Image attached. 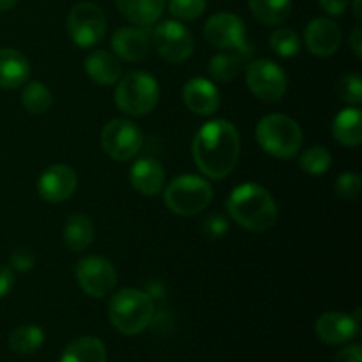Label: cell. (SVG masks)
I'll return each mask as SVG.
<instances>
[{
	"mask_svg": "<svg viewBox=\"0 0 362 362\" xmlns=\"http://www.w3.org/2000/svg\"><path fill=\"white\" fill-rule=\"evenodd\" d=\"M64 244L73 253H81L94 240V223L87 214H73L62 230Z\"/></svg>",
	"mask_w": 362,
	"mask_h": 362,
	"instance_id": "cell-24",
	"label": "cell"
},
{
	"mask_svg": "<svg viewBox=\"0 0 362 362\" xmlns=\"http://www.w3.org/2000/svg\"><path fill=\"white\" fill-rule=\"evenodd\" d=\"M159 101V85L152 74L136 71L119 80L115 88V105L131 117L151 113Z\"/></svg>",
	"mask_w": 362,
	"mask_h": 362,
	"instance_id": "cell-5",
	"label": "cell"
},
{
	"mask_svg": "<svg viewBox=\"0 0 362 362\" xmlns=\"http://www.w3.org/2000/svg\"><path fill=\"white\" fill-rule=\"evenodd\" d=\"M336 95L349 106H359L362 103V80L359 74H345L334 87Z\"/></svg>",
	"mask_w": 362,
	"mask_h": 362,
	"instance_id": "cell-31",
	"label": "cell"
},
{
	"mask_svg": "<svg viewBox=\"0 0 362 362\" xmlns=\"http://www.w3.org/2000/svg\"><path fill=\"white\" fill-rule=\"evenodd\" d=\"M334 362H362L361 345H349L336 356Z\"/></svg>",
	"mask_w": 362,
	"mask_h": 362,
	"instance_id": "cell-38",
	"label": "cell"
},
{
	"mask_svg": "<svg viewBox=\"0 0 362 362\" xmlns=\"http://www.w3.org/2000/svg\"><path fill=\"white\" fill-rule=\"evenodd\" d=\"M253 52L255 46L250 42L240 49H225V53H218L216 57H212L211 64H209V73L216 81L228 83L233 78L239 76L240 71L250 64Z\"/></svg>",
	"mask_w": 362,
	"mask_h": 362,
	"instance_id": "cell-18",
	"label": "cell"
},
{
	"mask_svg": "<svg viewBox=\"0 0 362 362\" xmlns=\"http://www.w3.org/2000/svg\"><path fill=\"white\" fill-rule=\"evenodd\" d=\"M315 332L318 339L327 345H345L352 341L359 332V320L346 313L329 311L318 318L315 324Z\"/></svg>",
	"mask_w": 362,
	"mask_h": 362,
	"instance_id": "cell-15",
	"label": "cell"
},
{
	"mask_svg": "<svg viewBox=\"0 0 362 362\" xmlns=\"http://www.w3.org/2000/svg\"><path fill=\"white\" fill-rule=\"evenodd\" d=\"M228 219L221 214H211L204 221V226H202V232H204L205 237L209 239H223V237L228 233Z\"/></svg>",
	"mask_w": 362,
	"mask_h": 362,
	"instance_id": "cell-34",
	"label": "cell"
},
{
	"mask_svg": "<svg viewBox=\"0 0 362 362\" xmlns=\"http://www.w3.org/2000/svg\"><path fill=\"white\" fill-rule=\"evenodd\" d=\"M85 71H87L88 78L94 83L103 85V87H110V85L117 83L120 80V62L115 55L108 52H92L85 60Z\"/></svg>",
	"mask_w": 362,
	"mask_h": 362,
	"instance_id": "cell-22",
	"label": "cell"
},
{
	"mask_svg": "<svg viewBox=\"0 0 362 362\" xmlns=\"http://www.w3.org/2000/svg\"><path fill=\"white\" fill-rule=\"evenodd\" d=\"M257 140L272 158L292 159L303 147V129L290 117L271 113L258 122Z\"/></svg>",
	"mask_w": 362,
	"mask_h": 362,
	"instance_id": "cell-4",
	"label": "cell"
},
{
	"mask_svg": "<svg viewBox=\"0 0 362 362\" xmlns=\"http://www.w3.org/2000/svg\"><path fill=\"white\" fill-rule=\"evenodd\" d=\"M60 362H106V346L99 338L81 336L64 349Z\"/></svg>",
	"mask_w": 362,
	"mask_h": 362,
	"instance_id": "cell-25",
	"label": "cell"
},
{
	"mask_svg": "<svg viewBox=\"0 0 362 362\" xmlns=\"http://www.w3.org/2000/svg\"><path fill=\"white\" fill-rule=\"evenodd\" d=\"M74 276L80 288L88 297L103 299L113 292L117 285V271L112 262L103 257L81 258L74 269Z\"/></svg>",
	"mask_w": 362,
	"mask_h": 362,
	"instance_id": "cell-11",
	"label": "cell"
},
{
	"mask_svg": "<svg viewBox=\"0 0 362 362\" xmlns=\"http://www.w3.org/2000/svg\"><path fill=\"white\" fill-rule=\"evenodd\" d=\"M112 48L119 59L127 62H140L147 57L151 39L136 27H122L112 35Z\"/></svg>",
	"mask_w": 362,
	"mask_h": 362,
	"instance_id": "cell-19",
	"label": "cell"
},
{
	"mask_svg": "<svg viewBox=\"0 0 362 362\" xmlns=\"http://www.w3.org/2000/svg\"><path fill=\"white\" fill-rule=\"evenodd\" d=\"M332 156L325 147H311L303 152L300 156V168L310 175H324L329 168H331Z\"/></svg>",
	"mask_w": 362,
	"mask_h": 362,
	"instance_id": "cell-30",
	"label": "cell"
},
{
	"mask_svg": "<svg viewBox=\"0 0 362 362\" xmlns=\"http://www.w3.org/2000/svg\"><path fill=\"white\" fill-rule=\"evenodd\" d=\"M7 343H9V349L18 356H32L45 343V332L37 325H18L11 331Z\"/></svg>",
	"mask_w": 362,
	"mask_h": 362,
	"instance_id": "cell-26",
	"label": "cell"
},
{
	"mask_svg": "<svg viewBox=\"0 0 362 362\" xmlns=\"http://www.w3.org/2000/svg\"><path fill=\"white\" fill-rule=\"evenodd\" d=\"M362 180L359 173L346 172L341 173L336 180V193L341 198H346V200H356L361 193Z\"/></svg>",
	"mask_w": 362,
	"mask_h": 362,
	"instance_id": "cell-33",
	"label": "cell"
},
{
	"mask_svg": "<svg viewBox=\"0 0 362 362\" xmlns=\"http://www.w3.org/2000/svg\"><path fill=\"white\" fill-rule=\"evenodd\" d=\"M30 64L27 57L13 48H0V88L21 87L28 80Z\"/></svg>",
	"mask_w": 362,
	"mask_h": 362,
	"instance_id": "cell-20",
	"label": "cell"
},
{
	"mask_svg": "<svg viewBox=\"0 0 362 362\" xmlns=\"http://www.w3.org/2000/svg\"><path fill=\"white\" fill-rule=\"evenodd\" d=\"M21 105L25 106L27 112L41 115V113L48 112L49 106L53 105L52 90L41 81H28L21 92Z\"/></svg>",
	"mask_w": 362,
	"mask_h": 362,
	"instance_id": "cell-28",
	"label": "cell"
},
{
	"mask_svg": "<svg viewBox=\"0 0 362 362\" xmlns=\"http://www.w3.org/2000/svg\"><path fill=\"white\" fill-rule=\"evenodd\" d=\"M341 28L331 18H315L304 32L306 48L315 57H331L341 46Z\"/></svg>",
	"mask_w": 362,
	"mask_h": 362,
	"instance_id": "cell-14",
	"label": "cell"
},
{
	"mask_svg": "<svg viewBox=\"0 0 362 362\" xmlns=\"http://www.w3.org/2000/svg\"><path fill=\"white\" fill-rule=\"evenodd\" d=\"M226 209L233 221L250 232H265L278 219V207L265 187L258 184H243L230 193Z\"/></svg>",
	"mask_w": 362,
	"mask_h": 362,
	"instance_id": "cell-2",
	"label": "cell"
},
{
	"mask_svg": "<svg viewBox=\"0 0 362 362\" xmlns=\"http://www.w3.org/2000/svg\"><path fill=\"white\" fill-rule=\"evenodd\" d=\"M269 45H271V49L279 57H285V59H290V57H296L297 53L300 52V39L297 35L296 30L292 28H276L271 34V39H269Z\"/></svg>",
	"mask_w": 362,
	"mask_h": 362,
	"instance_id": "cell-29",
	"label": "cell"
},
{
	"mask_svg": "<svg viewBox=\"0 0 362 362\" xmlns=\"http://www.w3.org/2000/svg\"><path fill=\"white\" fill-rule=\"evenodd\" d=\"M108 318L119 332L136 336L151 325L154 318V300L144 290L122 288L110 299Z\"/></svg>",
	"mask_w": 362,
	"mask_h": 362,
	"instance_id": "cell-3",
	"label": "cell"
},
{
	"mask_svg": "<svg viewBox=\"0 0 362 362\" xmlns=\"http://www.w3.org/2000/svg\"><path fill=\"white\" fill-rule=\"evenodd\" d=\"M101 145L105 154L115 161H129L144 147V134L131 120L113 119L103 127Z\"/></svg>",
	"mask_w": 362,
	"mask_h": 362,
	"instance_id": "cell-8",
	"label": "cell"
},
{
	"mask_svg": "<svg viewBox=\"0 0 362 362\" xmlns=\"http://www.w3.org/2000/svg\"><path fill=\"white\" fill-rule=\"evenodd\" d=\"M165 168L154 158H141L129 170L131 186L144 197H156L165 187Z\"/></svg>",
	"mask_w": 362,
	"mask_h": 362,
	"instance_id": "cell-16",
	"label": "cell"
},
{
	"mask_svg": "<svg viewBox=\"0 0 362 362\" xmlns=\"http://www.w3.org/2000/svg\"><path fill=\"white\" fill-rule=\"evenodd\" d=\"M67 30L80 48H92L106 34V18L101 7L92 2H80L69 11Z\"/></svg>",
	"mask_w": 362,
	"mask_h": 362,
	"instance_id": "cell-9",
	"label": "cell"
},
{
	"mask_svg": "<svg viewBox=\"0 0 362 362\" xmlns=\"http://www.w3.org/2000/svg\"><path fill=\"white\" fill-rule=\"evenodd\" d=\"M163 198L173 214L189 218L200 214L211 205L212 187L204 177L180 175L166 186Z\"/></svg>",
	"mask_w": 362,
	"mask_h": 362,
	"instance_id": "cell-6",
	"label": "cell"
},
{
	"mask_svg": "<svg viewBox=\"0 0 362 362\" xmlns=\"http://www.w3.org/2000/svg\"><path fill=\"white\" fill-rule=\"evenodd\" d=\"M332 134L343 147H359L362 141V112L359 106H350L336 115Z\"/></svg>",
	"mask_w": 362,
	"mask_h": 362,
	"instance_id": "cell-23",
	"label": "cell"
},
{
	"mask_svg": "<svg viewBox=\"0 0 362 362\" xmlns=\"http://www.w3.org/2000/svg\"><path fill=\"white\" fill-rule=\"evenodd\" d=\"M205 39L218 49H240L247 45L246 25L237 14L218 13L204 27Z\"/></svg>",
	"mask_w": 362,
	"mask_h": 362,
	"instance_id": "cell-12",
	"label": "cell"
},
{
	"mask_svg": "<svg viewBox=\"0 0 362 362\" xmlns=\"http://www.w3.org/2000/svg\"><path fill=\"white\" fill-rule=\"evenodd\" d=\"M14 285V272L13 269L7 267V265L0 264V299L6 297L7 293L13 290Z\"/></svg>",
	"mask_w": 362,
	"mask_h": 362,
	"instance_id": "cell-36",
	"label": "cell"
},
{
	"mask_svg": "<svg viewBox=\"0 0 362 362\" xmlns=\"http://www.w3.org/2000/svg\"><path fill=\"white\" fill-rule=\"evenodd\" d=\"M9 267L14 269L18 272H28L34 269L35 264V255L32 250H27V247H18L11 253L9 257Z\"/></svg>",
	"mask_w": 362,
	"mask_h": 362,
	"instance_id": "cell-35",
	"label": "cell"
},
{
	"mask_svg": "<svg viewBox=\"0 0 362 362\" xmlns=\"http://www.w3.org/2000/svg\"><path fill=\"white\" fill-rule=\"evenodd\" d=\"M18 0H0V13H6V11H11L14 6H16Z\"/></svg>",
	"mask_w": 362,
	"mask_h": 362,
	"instance_id": "cell-40",
	"label": "cell"
},
{
	"mask_svg": "<svg viewBox=\"0 0 362 362\" xmlns=\"http://www.w3.org/2000/svg\"><path fill=\"white\" fill-rule=\"evenodd\" d=\"M354 14H356L357 20H362V9H361V0H354Z\"/></svg>",
	"mask_w": 362,
	"mask_h": 362,
	"instance_id": "cell-41",
	"label": "cell"
},
{
	"mask_svg": "<svg viewBox=\"0 0 362 362\" xmlns=\"http://www.w3.org/2000/svg\"><path fill=\"white\" fill-rule=\"evenodd\" d=\"M253 16L264 25H281L292 14V0H247Z\"/></svg>",
	"mask_w": 362,
	"mask_h": 362,
	"instance_id": "cell-27",
	"label": "cell"
},
{
	"mask_svg": "<svg viewBox=\"0 0 362 362\" xmlns=\"http://www.w3.org/2000/svg\"><path fill=\"white\" fill-rule=\"evenodd\" d=\"M198 170L212 180L228 177L240 154V136L237 127L225 119L204 124L191 145Z\"/></svg>",
	"mask_w": 362,
	"mask_h": 362,
	"instance_id": "cell-1",
	"label": "cell"
},
{
	"mask_svg": "<svg viewBox=\"0 0 362 362\" xmlns=\"http://www.w3.org/2000/svg\"><path fill=\"white\" fill-rule=\"evenodd\" d=\"M244 69H246L247 88L260 101L276 103L286 94L288 78H286L285 71L272 60H253Z\"/></svg>",
	"mask_w": 362,
	"mask_h": 362,
	"instance_id": "cell-7",
	"label": "cell"
},
{
	"mask_svg": "<svg viewBox=\"0 0 362 362\" xmlns=\"http://www.w3.org/2000/svg\"><path fill=\"white\" fill-rule=\"evenodd\" d=\"M184 103L193 113L202 117L212 115L219 108V90L207 78H193L184 85Z\"/></svg>",
	"mask_w": 362,
	"mask_h": 362,
	"instance_id": "cell-17",
	"label": "cell"
},
{
	"mask_svg": "<svg viewBox=\"0 0 362 362\" xmlns=\"http://www.w3.org/2000/svg\"><path fill=\"white\" fill-rule=\"evenodd\" d=\"M207 0H168V9L177 20L193 21L204 14Z\"/></svg>",
	"mask_w": 362,
	"mask_h": 362,
	"instance_id": "cell-32",
	"label": "cell"
},
{
	"mask_svg": "<svg viewBox=\"0 0 362 362\" xmlns=\"http://www.w3.org/2000/svg\"><path fill=\"white\" fill-rule=\"evenodd\" d=\"M350 46H352V52L356 53V57L362 55V28L361 27L354 28L352 35H350Z\"/></svg>",
	"mask_w": 362,
	"mask_h": 362,
	"instance_id": "cell-39",
	"label": "cell"
},
{
	"mask_svg": "<svg viewBox=\"0 0 362 362\" xmlns=\"http://www.w3.org/2000/svg\"><path fill=\"white\" fill-rule=\"evenodd\" d=\"M117 9L127 21L140 27H151L161 20L165 0H115Z\"/></svg>",
	"mask_w": 362,
	"mask_h": 362,
	"instance_id": "cell-21",
	"label": "cell"
},
{
	"mask_svg": "<svg viewBox=\"0 0 362 362\" xmlns=\"http://www.w3.org/2000/svg\"><path fill=\"white\" fill-rule=\"evenodd\" d=\"M78 187V175L71 166L53 165L41 173L37 180V191L42 200L49 204H60L69 200Z\"/></svg>",
	"mask_w": 362,
	"mask_h": 362,
	"instance_id": "cell-13",
	"label": "cell"
},
{
	"mask_svg": "<svg viewBox=\"0 0 362 362\" xmlns=\"http://www.w3.org/2000/svg\"><path fill=\"white\" fill-rule=\"evenodd\" d=\"M152 42L156 52L173 64H180L189 59L194 48V39L189 28L175 20H165L156 25L152 32Z\"/></svg>",
	"mask_w": 362,
	"mask_h": 362,
	"instance_id": "cell-10",
	"label": "cell"
},
{
	"mask_svg": "<svg viewBox=\"0 0 362 362\" xmlns=\"http://www.w3.org/2000/svg\"><path fill=\"white\" fill-rule=\"evenodd\" d=\"M318 4L329 16H341L349 7V0H318Z\"/></svg>",
	"mask_w": 362,
	"mask_h": 362,
	"instance_id": "cell-37",
	"label": "cell"
}]
</instances>
